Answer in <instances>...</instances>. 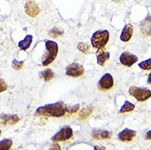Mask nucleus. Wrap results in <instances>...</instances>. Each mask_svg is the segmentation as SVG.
Here are the masks:
<instances>
[{
	"instance_id": "15",
	"label": "nucleus",
	"mask_w": 151,
	"mask_h": 150,
	"mask_svg": "<svg viewBox=\"0 0 151 150\" xmlns=\"http://www.w3.org/2000/svg\"><path fill=\"white\" fill-rule=\"evenodd\" d=\"M111 132L104 130H94L92 132V136L96 139H109L111 137Z\"/></svg>"
},
{
	"instance_id": "27",
	"label": "nucleus",
	"mask_w": 151,
	"mask_h": 150,
	"mask_svg": "<svg viewBox=\"0 0 151 150\" xmlns=\"http://www.w3.org/2000/svg\"><path fill=\"white\" fill-rule=\"evenodd\" d=\"M145 139H151V131H149L146 133V135H145Z\"/></svg>"
},
{
	"instance_id": "6",
	"label": "nucleus",
	"mask_w": 151,
	"mask_h": 150,
	"mask_svg": "<svg viewBox=\"0 0 151 150\" xmlns=\"http://www.w3.org/2000/svg\"><path fill=\"white\" fill-rule=\"evenodd\" d=\"M84 74V67L82 65L77 62L70 64L66 68V75L72 77H79Z\"/></svg>"
},
{
	"instance_id": "24",
	"label": "nucleus",
	"mask_w": 151,
	"mask_h": 150,
	"mask_svg": "<svg viewBox=\"0 0 151 150\" xmlns=\"http://www.w3.org/2000/svg\"><path fill=\"white\" fill-rule=\"evenodd\" d=\"M63 34V31H61L60 30H58V29H52V30H50V32H49V34L50 35H52L53 37H58V36H60L62 34Z\"/></svg>"
},
{
	"instance_id": "28",
	"label": "nucleus",
	"mask_w": 151,
	"mask_h": 150,
	"mask_svg": "<svg viewBox=\"0 0 151 150\" xmlns=\"http://www.w3.org/2000/svg\"><path fill=\"white\" fill-rule=\"evenodd\" d=\"M50 149H61L58 145H57V144L55 145V144H54V145L52 146V148H50Z\"/></svg>"
},
{
	"instance_id": "1",
	"label": "nucleus",
	"mask_w": 151,
	"mask_h": 150,
	"mask_svg": "<svg viewBox=\"0 0 151 150\" xmlns=\"http://www.w3.org/2000/svg\"><path fill=\"white\" fill-rule=\"evenodd\" d=\"M67 111H68V108L63 102H57L38 108L37 110L35 111V115L61 117L64 116L67 113Z\"/></svg>"
},
{
	"instance_id": "16",
	"label": "nucleus",
	"mask_w": 151,
	"mask_h": 150,
	"mask_svg": "<svg viewBox=\"0 0 151 150\" xmlns=\"http://www.w3.org/2000/svg\"><path fill=\"white\" fill-rule=\"evenodd\" d=\"M32 40H33V36L30 35V34H27L22 40H21V41L19 42L18 47L22 50L26 51V50H27L30 48V46L31 45V43H32Z\"/></svg>"
},
{
	"instance_id": "32",
	"label": "nucleus",
	"mask_w": 151,
	"mask_h": 150,
	"mask_svg": "<svg viewBox=\"0 0 151 150\" xmlns=\"http://www.w3.org/2000/svg\"><path fill=\"white\" fill-rule=\"evenodd\" d=\"M0 135H1V130H0Z\"/></svg>"
},
{
	"instance_id": "18",
	"label": "nucleus",
	"mask_w": 151,
	"mask_h": 150,
	"mask_svg": "<svg viewBox=\"0 0 151 150\" xmlns=\"http://www.w3.org/2000/svg\"><path fill=\"white\" fill-rule=\"evenodd\" d=\"M136 108V106L134 105L133 103H130L129 101H125L124 104L122 106L121 108L119 110V113H129V112H132Z\"/></svg>"
},
{
	"instance_id": "20",
	"label": "nucleus",
	"mask_w": 151,
	"mask_h": 150,
	"mask_svg": "<svg viewBox=\"0 0 151 150\" xmlns=\"http://www.w3.org/2000/svg\"><path fill=\"white\" fill-rule=\"evenodd\" d=\"M139 67L140 69H142L144 71H149V70H151V57L149 58V59H146V60L141 62L140 63L138 64Z\"/></svg>"
},
{
	"instance_id": "8",
	"label": "nucleus",
	"mask_w": 151,
	"mask_h": 150,
	"mask_svg": "<svg viewBox=\"0 0 151 150\" xmlns=\"http://www.w3.org/2000/svg\"><path fill=\"white\" fill-rule=\"evenodd\" d=\"M113 75L110 73H106L99 80L98 87L100 90H109L113 88Z\"/></svg>"
},
{
	"instance_id": "25",
	"label": "nucleus",
	"mask_w": 151,
	"mask_h": 150,
	"mask_svg": "<svg viewBox=\"0 0 151 150\" xmlns=\"http://www.w3.org/2000/svg\"><path fill=\"white\" fill-rule=\"evenodd\" d=\"M7 89H8V85H7L6 82L4 81V80L0 79V93L5 91Z\"/></svg>"
},
{
	"instance_id": "13",
	"label": "nucleus",
	"mask_w": 151,
	"mask_h": 150,
	"mask_svg": "<svg viewBox=\"0 0 151 150\" xmlns=\"http://www.w3.org/2000/svg\"><path fill=\"white\" fill-rule=\"evenodd\" d=\"M110 53L103 49H98L96 53V58H97V63L99 66H104V64L108 59H109Z\"/></svg>"
},
{
	"instance_id": "11",
	"label": "nucleus",
	"mask_w": 151,
	"mask_h": 150,
	"mask_svg": "<svg viewBox=\"0 0 151 150\" xmlns=\"http://www.w3.org/2000/svg\"><path fill=\"white\" fill-rule=\"evenodd\" d=\"M25 10L28 16L31 17H35L40 13V8L34 1H29L26 4Z\"/></svg>"
},
{
	"instance_id": "7",
	"label": "nucleus",
	"mask_w": 151,
	"mask_h": 150,
	"mask_svg": "<svg viewBox=\"0 0 151 150\" xmlns=\"http://www.w3.org/2000/svg\"><path fill=\"white\" fill-rule=\"evenodd\" d=\"M119 61H120L121 64L130 67L132 65H134L138 62V57L135 54H132L128 51H125L123 53H122L119 57Z\"/></svg>"
},
{
	"instance_id": "4",
	"label": "nucleus",
	"mask_w": 151,
	"mask_h": 150,
	"mask_svg": "<svg viewBox=\"0 0 151 150\" xmlns=\"http://www.w3.org/2000/svg\"><path fill=\"white\" fill-rule=\"evenodd\" d=\"M128 92L129 94L135 98L138 102H145L151 98V90L147 88L131 86Z\"/></svg>"
},
{
	"instance_id": "22",
	"label": "nucleus",
	"mask_w": 151,
	"mask_h": 150,
	"mask_svg": "<svg viewBox=\"0 0 151 150\" xmlns=\"http://www.w3.org/2000/svg\"><path fill=\"white\" fill-rule=\"evenodd\" d=\"M92 113V110L89 108H84L82 109L81 113H80V118L81 119H85L87 116H90V114Z\"/></svg>"
},
{
	"instance_id": "21",
	"label": "nucleus",
	"mask_w": 151,
	"mask_h": 150,
	"mask_svg": "<svg viewBox=\"0 0 151 150\" xmlns=\"http://www.w3.org/2000/svg\"><path fill=\"white\" fill-rule=\"evenodd\" d=\"M77 49H79L81 52H82V53H89V49H90V46L86 43L80 42L79 44H77Z\"/></svg>"
},
{
	"instance_id": "17",
	"label": "nucleus",
	"mask_w": 151,
	"mask_h": 150,
	"mask_svg": "<svg viewBox=\"0 0 151 150\" xmlns=\"http://www.w3.org/2000/svg\"><path fill=\"white\" fill-rule=\"evenodd\" d=\"M40 77L45 81H49L54 77V73L51 69H46L45 71H41L40 73Z\"/></svg>"
},
{
	"instance_id": "31",
	"label": "nucleus",
	"mask_w": 151,
	"mask_h": 150,
	"mask_svg": "<svg viewBox=\"0 0 151 150\" xmlns=\"http://www.w3.org/2000/svg\"><path fill=\"white\" fill-rule=\"evenodd\" d=\"M113 1H115V2H118L119 0H113Z\"/></svg>"
},
{
	"instance_id": "9",
	"label": "nucleus",
	"mask_w": 151,
	"mask_h": 150,
	"mask_svg": "<svg viewBox=\"0 0 151 150\" xmlns=\"http://www.w3.org/2000/svg\"><path fill=\"white\" fill-rule=\"evenodd\" d=\"M136 131L128 129V128H125L124 130H122L121 132L118 133L117 138L120 141H122V142H130L133 140V139L136 137Z\"/></svg>"
},
{
	"instance_id": "2",
	"label": "nucleus",
	"mask_w": 151,
	"mask_h": 150,
	"mask_svg": "<svg viewBox=\"0 0 151 150\" xmlns=\"http://www.w3.org/2000/svg\"><path fill=\"white\" fill-rule=\"evenodd\" d=\"M45 49L46 53L42 61V65L45 67L51 64L55 60L58 53V45L53 40H46Z\"/></svg>"
},
{
	"instance_id": "29",
	"label": "nucleus",
	"mask_w": 151,
	"mask_h": 150,
	"mask_svg": "<svg viewBox=\"0 0 151 150\" xmlns=\"http://www.w3.org/2000/svg\"><path fill=\"white\" fill-rule=\"evenodd\" d=\"M147 83L149 84V85H151V73H150V74H149V75H148Z\"/></svg>"
},
{
	"instance_id": "5",
	"label": "nucleus",
	"mask_w": 151,
	"mask_h": 150,
	"mask_svg": "<svg viewBox=\"0 0 151 150\" xmlns=\"http://www.w3.org/2000/svg\"><path fill=\"white\" fill-rule=\"evenodd\" d=\"M72 135H73V131H72V127L69 126H64L61 128L55 135L52 136L51 140L54 143L66 141L68 139H71Z\"/></svg>"
},
{
	"instance_id": "14",
	"label": "nucleus",
	"mask_w": 151,
	"mask_h": 150,
	"mask_svg": "<svg viewBox=\"0 0 151 150\" xmlns=\"http://www.w3.org/2000/svg\"><path fill=\"white\" fill-rule=\"evenodd\" d=\"M140 31L142 34L150 36L151 35V16H149L140 24Z\"/></svg>"
},
{
	"instance_id": "12",
	"label": "nucleus",
	"mask_w": 151,
	"mask_h": 150,
	"mask_svg": "<svg viewBox=\"0 0 151 150\" xmlns=\"http://www.w3.org/2000/svg\"><path fill=\"white\" fill-rule=\"evenodd\" d=\"M133 34V27L131 24H126L122 30L120 39L122 42H128L132 37Z\"/></svg>"
},
{
	"instance_id": "26",
	"label": "nucleus",
	"mask_w": 151,
	"mask_h": 150,
	"mask_svg": "<svg viewBox=\"0 0 151 150\" xmlns=\"http://www.w3.org/2000/svg\"><path fill=\"white\" fill-rule=\"evenodd\" d=\"M79 108H80L79 105L73 106V107H72V108H68V111H67V113H76V111H78Z\"/></svg>"
},
{
	"instance_id": "30",
	"label": "nucleus",
	"mask_w": 151,
	"mask_h": 150,
	"mask_svg": "<svg viewBox=\"0 0 151 150\" xmlns=\"http://www.w3.org/2000/svg\"><path fill=\"white\" fill-rule=\"evenodd\" d=\"M94 149L95 150H97V149H105V148H104V147H99V146H94Z\"/></svg>"
},
{
	"instance_id": "3",
	"label": "nucleus",
	"mask_w": 151,
	"mask_h": 150,
	"mask_svg": "<svg viewBox=\"0 0 151 150\" xmlns=\"http://www.w3.org/2000/svg\"><path fill=\"white\" fill-rule=\"evenodd\" d=\"M109 40V32L107 30H99L95 31L92 37L91 42L94 49H100L104 48Z\"/></svg>"
},
{
	"instance_id": "23",
	"label": "nucleus",
	"mask_w": 151,
	"mask_h": 150,
	"mask_svg": "<svg viewBox=\"0 0 151 150\" xmlns=\"http://www.w3.org/2000/svg\"><path fill=\"white\" fill-rule=\"evenodd\" d=\"M23 64L24 62H19L17 60H13L12 61V67L14 68L15 70H21L23 67Z\"/></svg>"
},
{
	"instance_id": "10",
	"label": "nucleus",
	"mask_w": 151,
	"mask_h": 150,
	"mask_svg": "<svg viewBox=\"0 0 151 150\" xmlns=\"http://www.w3.org/2000/svg\"><path fill=\"white\" fill-rule=\"evenodd\" d=\"M20 117L15 114H2L0 115V124L4 126H12L17 123Z\"/></svg>"
},
{
	"instance_id": "19",
	"label": "nucleus",
	"mask_w": 151,
	"mask_h": 150,
	"mask_svg": "<svg viewBox=\"0 0 151 150\" xmlns=\"http://www.w3.org/2000/svg\"><path fill=\"white\" fill-rule=\"evenodd\" d=\"M12 145V140L10 139H4L0 141V150H8Z\"/></svg>"
}]
</instances>
